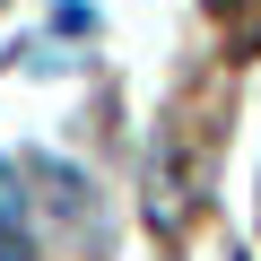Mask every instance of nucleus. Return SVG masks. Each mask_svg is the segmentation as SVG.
Instances as JSON below:
<instances>
[{
	"label": "nucleus",
	"instance_id": "obj_1",
	"mask_svg": "<svg viewBox=\"0 0 261 261\" xmlns=\"http://www.w3.org/2000/svg\"><path fill=\"white\" fill-rule=\"evenodd\" d=\"M0 226H27V192H18L9 166H0Z\"/></svg>",
	"mask_w": 261,
	"mask_h": 261
},
{
	"label": "nucleus",
	"instance_id": "obj_2",
	"mask_svg": "<svg viewBox=\"0 0 261 261\" xmlns=\"http://www.w3.org/2000/svg\"><path fill=\"white\" fill-rule=\"evenodd\" d=\"M0 261H35V235L27 226H0Z\"/></svg>",
	"mask_w": 261,
	"mask_h": 261
}]
</instances>
